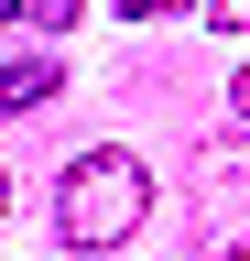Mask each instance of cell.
I'll list each match as a JSON object with an SVG mask.
<instances>
[{
  "mask_svg": "<svg viewBox=\"0 0 250 261\" xmlns=\"http://www.w3.org/2000/svg\"><path fill=\"white\" fill-rule=\"evenodd\" d=\"M54 218H66L76 250H120V240L152 218V174H142L131 152H76L66 185H54Z\"/></svg>",
  "mask_w": 250,
  "mask_h": 261,
  "instance_id": "cell-1",
  "label": "cell"
},
{
  "mask_svg": "<svg viewBox=\"0 0 250 261\" xmlns=\"http://www.w3.org/2000/svg\"><path fill=\"white\" fill-rule=\"evenodd\" d=\"M54 87H66V65H54V55H11V65H0V109H44Z\"/></svg>",
  "mask_w": 250,
  "mask_h": 261,
  "instance_id": "cell-2",
  "label": "cell"
},
{
  "mask_svg": "<svg viewBox=\"0 0 250 261\" xmlns=\"http://www.w3.org/2000/svg\"><path fill=\"white\" fill-rule=\"evenodd\" d=\"M0 22H22V33H76V0H0Z\"/></svg>",
  "mask_w": 250,
  "mask_h": 261,
  "instance_id": "cell-3",
  "label": "cell"
},
{
  "mask_svg": "<svg viewBox=\"0 0 250 261\" xmlns=\"http://www.w3.org/2000/svg\"><path fill=\"white\" fill-rule=\"evenodd\" d=\"M207 22L217 33H250V0H207Z\"/></svg>",
  "mask_w": 250,
  "mask_h": 261,
  "instance_id": "cell-4",
  "label": "cell"
},
{
  "mask_svg": "<svg viewBox=\"0 0 250 261\" xmlns=\"http://www.w3.org/2000/svg\"><path fill=\"white\" fill-rule=\"evenodd\" d=\"M109 11H142L152 22V11H207V0H109Z\"/></svg>",
  "mask_w": 250,
  "mask_h": 261,
  "instance_id": "cell-5",
  "label": "cell"
},
{
  "mask_svg": "<svg viewBox=\"0 0 250 261\" xmlns=\"http://www.w3.org/2000/svg\"><path fill=\"white\" fill-rule=\"evenodd\" d=\"M229 109H239V120H250V65H239V76H229Z\"/></svg>",
  "mask_w": 250,
  "mask_h": 261,
  "instance_id": "cell-6",
  "label": "cell"
},
{
  "mask_svg": "<svg viewBox=\"0 0 250 261\" xmlns=\"http://www.w3.org/2000/svg\"><path fill=\"white\" fill-rule=\"evenodd\" d=\"M0 218H11V174H0Z\"/></svg>",
  "mask_w": 250,
  "mask_h": 261,
  "instance_id": "cell-7",
  "label": "cell"
}]
</instances>
